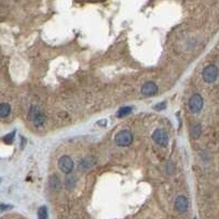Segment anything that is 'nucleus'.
I'll use <instances>...</instances> for the list:
<instances>
[{
    "label": "nucleus",
    "mask_w": 219,
    "mask_h": 219,
    "mask_svg": "<svg viewBox=\"0 0 219 219\" xmlns=\"http://www.w3.org/2000/svg\"><path fill=\"white\" fill-rule=\"evenodd\" d=\"M218 76V70L217 67L214 65H209L203 70V79L208 83L215 82Z\"/></svg>",
    "instance_id": "obj_5"
},
{
    "label": "nucleus",
    "mask_w": 219,
    "mask_h": 219,
    "mask_svg": "<svg viewBox=\"0 0 219 219\" xmlns=\"http://www.w3.org/2000/svg\"><path fill=\"white\" fill-rule=\"evenodd\" d=\"M166 107H167V103L166 102H161V103H159V104H157L153 109L156 110V111H161V110H164Z\"/></svg>",
    "instance_id": "obj_17"
},
{
    "label": "nucleus",
    "mask_w": 219,
    "mask_h": 219,
    "mask_svg": "<svg viewBox=\"0 0 219 219\" xmlns=\"http://www.w3.org/2000/svg\"><path fill=\"white\" fill-rule=\"evenodd\" d=\"M106 123H107V121L106 119H100V121H98V125L99 126H103V127H104V126H106Z\"/></svg>",
    "instance_id": "obj_18"
},
{
    "label": "nucleus",
    "mask_w": 219,
    "mask_h": 219,
    "mask_svg": "<svg viewBox=\"0 0 219 219\" xmlns=\"http://www.w3.org/2000/svg\"><path fill=\"white\" fill-rule=\"evenodd\" d=\"M77 183V180L75 177H72V175H70V177H68L67 179H66V188L67 190H71V188L75 187V185H76Z\"/></svg>",
    "instance_id": "obj_14"
},
{
    "label": "nucleus",
    "mask_w": 219,
    "mask_h": 219,
    "mask_svg": "<svg viewBox=\"0 0 219 219\" xmlns=\"http://www.w3.org/2000/svg\"><path fill=\"white\" fill-rule=\"evenodd\" d=\"M14 136H16V130H13V132H11L10 134H8L7 136L3 137V141H5L6 144H12V141H13V139H14Z\"/></svg>",
    "instance_id": "obj_16"
},
{
    "label": "nucleus",
    "mask_w": 219,
    "mask_h": 219,
    "mask_svg": "<svg viewBox=\"0 0 219 219\" xmlns=\"http://www.w3.org/2000/svg\"><path fill=\"white\" fill-rule=\"evenodd\" d=\"M11 112V106L8 103H1L0 104V117H7Z\"/></svg>",
    "instance_id": "obj_11"
},
{
    "label": "nucleus",
    "mask_w": 219,
    "mask_h": 219,
    "mask_svg": "<svg viewBox=\"0 0 219 219\" xmlns=\"http://www.w3.org/2000/svg\"><path fill=\"white\" fill-rule=\"evenodd\" d=\"M37 216L40 219H46L47 217H48V215H47V208L44 207V206L41 207L37 212Z\"/></svg>",
    "instance_id": "obj_15"
},
{
    "label": "nucleus",
    "mask_w": 219,
    "mask_h": 219,
    "mask_svg": "<svg viewBox=\"0 0 219 219\" xmlns=\"http://www.w3.org/2000/svg\"><path fill=\"white\" fill-rule=\"evenodd\" d=\"M49 184H51V188L53 191H58L59 188H61V180H59L56 175L51 177V179H49Z\"/></svg>",
    "instance_id": "obj_10"
},
{
    "label": "nucleus",
    "mask_w": 219,
    "mask_h": 219,
    "mask_svg": "<svg viewBox=\"0 0 219 219\" xmlns=\"http://www.w3.org/2000/svg\"><path fill=\"white\" fill-rule=\"evenodd\" d=\"M141 94L145 96H151L158 93V85L152 81L146 82L145 85L141 87Z\"/></svg>",
    "instance_id": "obj_7"
},
{
    "label": "nucleus",
    "mask_w": 219,
    "mask_h": 219,
    "mask_svg": "<svg viewBox=\"0 0 219 219\" xmlns=\"http://www.w3.org/2000/svg\"><path fill=\"white\" fill-rule=\"evenodd\" d=\"M152 139L154 140V143L162 146V147H167L169 144V136L163 129L154 130L153 134H152Z\"/></svg>",
    "instance_id": "obj_6"
},
{
    "label": "nucleus",
    "mask_w": 219,
    "mask_h": 219,
    "mask_svg": "<svg viewBox=\"0 0 219 219\" xmlns=\"http://www.w3.org/2000/svg\"><path fill=\"white\" fill-rule=\"evenodd\" d=\"M94 163H95V160H94L93 158H91V157H89V158H85L81 160L80 164H79V167H80V169H82V170H87V169H90L92 168V167L94 166Z\"/></svg>",
    "instance_id": "obj_9"
},
{
    "label": "nucleus",
    "mask_w": 219,
    "mask_h": 219,
    "mask_svg": "<svg viewBox=\"0 0 219 219\" xmlns=\"http://www.w3.org/2000/svg\"><path fill=\"white\" fill-rule=\"evenodd\" d=\"M30 119L34 123V125L41 127V126H44V124L46 123V116L41 112V110L37 106L33 105L30 110Z\"/></svg>",
    "instance_id": "obj_1"
},
{
    "label": "nucleus",
    "mask_w": 219,
    "mask_h": 219,
    "mask_svg": "<svg viewBox=\"0 0 219 219\" xmlns=\"http://www.w3.org/2000/svg\"><path fill=\"white\" fill-rule=\"evenodd\" d=\"M58 168L65 174H70L74 170V160L68 156H63L58 160Z\"/></svg>",
    "instance_id": "obj_3"
},
{
    "label": "nucleus",
    "mask_w": 219,
    "mask_h": 219,
    "mask_svg": "<svg viewBox=\"0 0 219 219\" xmlns=\"http://www.w3.org/2000/svg\"><path fill=\"white\" fill-rule=\"evenodd\" d=\"M115 144L119 147H126V146H129L133 141V134L129 130H121L116 134L114 138Z\"/></svg>",
    "instance_id": "obj_2"
},
{
    "label": "nucleus",
    "mask_w": 219,
    "mask_h": 219,
    "mask_svg": "<svg viewBox=\"0 0 219 219\" xmlns=\"http://www.w3.org/2000/svg\"><path fill=\"white\" fill-rule=\"evenodd\" d=\"M204 105V100L199 94H194L193 96H191L190 101H188V106L190 110L193 113H198L202 111Z\"/></svg>",
    "instance_id": "obj_4"
},
{
    "label": "nucleus",
    "mask_w": 219,
    "mask_h": 219,
    "mask_svg": "<svg viewBox=\"0 0 219 219\" xmlns=\"http://www.w3.org/2000/svg\"><path fill=\"white\" fill-rule=\"evenodd\" d=\"M175 209L178 210L179 212H181V214H183V212H186L188 209V201L187 198H186L185 196H183V195H180V196L177 197V199H175Z\"/></svg>",
    "instance_id": "obj_8"
},
{
    "label": "nucleus",
    "mask_w": 219,
    "mask_h": 219,
    "mask_svg": "<svg viewBox=\"0 0 219 219\" xmlns=\"http://www.w3.org/2000/svg\"><path fill=\"white\" fill-rule=\"evenodd\" d=\"M202 135V127L199 124H195L194 126L191 129V136H192L193 139H197L199 138V136Z\"/></svg>",
    "instance_id": "obj_12"
},
{
    "label": "nucleus",
    "mask_w": 219,
    "mask_h": 219,
    "mask_svg": "<svg viewBox=\"0 0 219 219\" xmlns=\"http://www.w3.org/2000/svg\"><path fill=\"white\" fill-rule=\"evenodd\" d=\"M133 111V107L130 106H123L119 110V112H117V117H123V116H126V115L130 114V112Z\"/></svg>",
    "instance_id": "obj_13"
}]
</instances>
